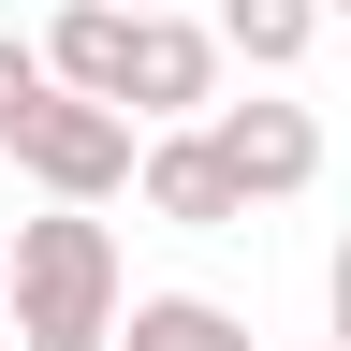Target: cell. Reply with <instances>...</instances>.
<instances>
[{
	"mask_svg": "<svg viewBox=\"0 0 351 351\" xmlns=\"http://www.w3.org/2000/svg\"><path fill=\"white\" fill-rule=\"evenodd\" d=\"M15 176L59 191V205H117L132 176H147V132H132V103H103V88H44L15 117Z\"/></svg>",
	"mask_w": 351,
	"mask_h": 351,
	"instance_id": "cell-1",
	"label": "cell"
},
{
	"mask_svg": "<svg viewBox=\"0 0 351 351\" xmlns=\"http://www.w3.org/2000/svg\"><path fill=\"white\" fill-rule=\"evenodd\" d=\"M117 307H132L117 234L44 191V219H15V322H117Z\"/></svg>",
	"mask_w": 351,
	"mask_h": 351,
	"instance_id": "cell-2",
	"label": "cell"
},
{
	"mask_svg": "<svg viewBox=\"0 0 351 351\" xmlns=\"http://www.w3.org/2000/svg\"><path fill=\"white\" fill-rule=\"evenodd\" d=\"M147 219H176V234H234L249 219V176H234V147H219L205 117H176V132H147Z\"/></svg>",
	"mask_w": 351,
	"mask_h": 351,
	"instance_id": "cell-3",
	"label": "cell"
},
{
	"mask_svg": "<svg viewBox=\"0 0 351 351\" xmlns=\"http://www.w3.org/2000/svg\"><path fill=\"white\" fill-rule=\"evenodd\" d=\"M219 15H161L147 0V29H132V117H205L219 103Z\"/></svg>",
	"mask_w": 351,
	"mask_h": 351,
	"instance_id": "cell-4",
	"label": "cell"
},
{
	"mask_svg": "<svg viewBox=\"0 0 351 351\" xmlns=\"http://www.w3.org/2000/svg\"><path fill=\"white\" fill-rule=\"evenodd\" d=\"M205 132L234 147L249 205H293L307 176H322V117H307V103H205Z\"/></svg>",
	"mask_w": 351,
	"mask_h": 351,
	"instance_id": "cell-5",
	"label": "cell"
},
{
	"mask_svg": "<svg viewBox=\"0 0 351 351\" xmlns=\"http://www.w3.org/2000/svg\"><path fill=\"white\" fill-rule=\"evenodd\" d=\"M132 29H147V0H73V15L44 29L59 88H103V103H132Z\"/></svg>",
	"mask_w": 351,
	"mask_h": 351,
	"instance_id": "cell-6",
	"label": "cell"
},
{
	"mask_svg": "<svg viewBox=\"0 0 351 351\" xmlns=\"http://www.w3.org/2000/svg\"><path fill=\"white\" fill-rule=\"evenodd\" d=\"M117 351H249V322L219 293H132L117 307Z\"/></svg>",
	"mask_w": 351,
	"mask_h": 351,
	"instance_id": "cell-7",
	"label": "cell"
},
{
	"mask_svg": "<svg viewBox=\"0 0 351 351\" xmlns=\"http://www.w3.org/2000/svg\"><path fill=\"white\" fill-rule=\"evenodd\" d=\"M219 44H234L249 73H293L307 44H322V0H219Z\"/></svg>",
	"mask_w": 351,
	"mask_h": 351,
	"instance_id": "cell-8",
	"label": "cell"
},
{
	"mask_svg": "<svg viewBox=\"0 0 351 351\" xmlns=\"http://www.w3.org/2000/svg\"><path fill=\"white\" fill-rule=\"evenodd\" d=\"M44 88H59V59H44V44H15V29H0V147H15V117L44 103Z\"/></svg>",
	"mask_w": 351,
	"mask_h": 351,
	"instance_id": "cell-9",
	"label": "cell"
},
{
	"mask_svg": "<svg viewBox=\"0 0 351 351\" xmlns=\"http://www.w3.org/2000/svg\"><path fill=\"white\" fill-rule=\"evenodd\" d=\"M15 351H117V322H15Z\"/></svg>",
	"mask_w": 351,
	"mask_h": 351,
	"instance_id": "cell-10",
	"label": "cell"
},
{
	"mask_svg": "<svg viewBox=\"0 0 351 351\" xmlns=\"http://www.w3.org/2000/svg\"><path fill=\"white\" fill-rule=\"evenodd\" d=\"M322 293H337V351H351V234H337V278H322Z\"/></svg>",
	"mask_w": 351,
	"mask_h": 351,
	"instance_id": "cell-11",
	"label": "cell"
},
{
	"mask_svg": "<svg viewBox=\"0 0 351 351\" xmlns=\"http://www.w3.org/2000/svg\"><path fill=\"white\" fill-rule=\"evenodd\" d=\"M0 322H15V234H0Z\"/></svg>",
	"mask_w": 351,
	"mask_h": 351,
	"instance_id": "cell-12",
	"label": "cell"
},
{
	"mask_svg": "<svg viewBox=\"0 0 351 351\" xmlns=\"http://www.w3.org/2000/svg\"><path fill=\"white\" fill-rule=\"evenodd\" d=\"M322 15H351V0H322Z\"/></svg>",
	"mask_w": 351,
	"mask_h": 351,
	"instance_id": "cell-13",
	"label": "cell"
},
{
	"mask_svg": "<svg viewBox=\"0 0 351 351\" xmlns=\"http://www.w3.org/2000/svg\"><path fill=\"white\" fill-rule=\"evenodd\" d=\"M322 351H337V337H322Z\"/></svg>",
	"mask_w": 351,
	"mask_h": 351,
	"instance_id": "cell-14",
	"label": "cell"
}]
</instances>
